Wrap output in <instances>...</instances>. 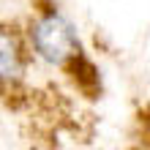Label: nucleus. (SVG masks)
Instances as JSON below:
<instances>
[{
  "label": "nucleus",
  "instance_id": "3",
  "mask_svg": "<svg viewBox=\"0 0 150 150\" xmlns=\"http://www.w3.org/2000/svg\"><path fill=\"white\" fill-rule=\"evenodd\" d=\"M66 68H68V74L74 76V82L82 87L85 93H93L96 87H98V71H96V66L82 55V52H79V55H76Z\"/></svg>",
  "mask_w": 150,
  "mask_h": 150
},
{
  "label": "nucleus",
  "instance_id": "1",
  "mask_svg": "<svg viewBox=\"0 0 150 150\" xmlns=\"http://www.w3.org/2000/svg\"><path fill=\"white\" fill-rule=\"evenodd\" d=\"M28 47L44 63L66 68L79 55V36L63 14H57L55 8H44L28 28Z\"/></svg>",
  "mask_w": 150,
  "mask_h": 150
},
{
  "label": "nucleus",
  "instance_id": "2",
  "mask_svg": "<svg viewBox=\"0 0 150 150\" xmlns=\"http://www.w3.org/2000/svg\"><path fill=\"white\" fill-rule=\"evenodd\" d=\"M30 47L22 44L16 30H3L0 36V71H3V82H16L25 71V60H28Z\"/></svg>",
  "mask_w": 150,
  "mask_h": 150
}]
</instances>
